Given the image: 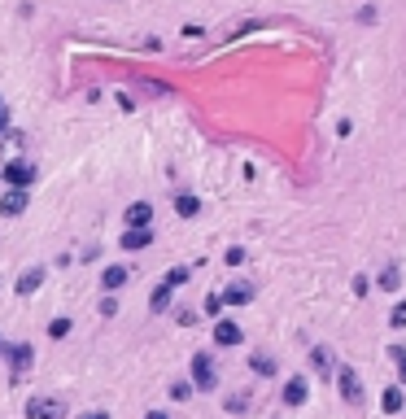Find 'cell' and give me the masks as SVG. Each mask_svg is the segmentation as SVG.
Masks as SVG:
<instances>
[{
	"mask_svg": "<svg viewBox=\"0 0 406 419\" xmlns=\"http://www.w3.org/2000/svg\"><path fill=\"white\" fill-rule=\"evenodd\" d=\"M0 179H5L9 188H22V193H27V188L35 184V179H40V171H35V162H27V158H14V162H5V166H0Z\"/></svg>",
	"mask_w": 406,
	"mask_h": 419,
	"instance_id": "6da1fadb",
	"label": "cell"
},
{
	"mask_svg": "<svg viewBox=\"0 0 406 419\" xmlns=\"http://www.w3.org/2000/svg\"><path fill=\"white\" fill-rule=\"evenodd\" d=\"M22 210H27V193H22V188H9V193L0 197V214H9V219H18Z\"/></svg>",
	"mask_w": 406,
	"mask_h": 419,
	"instance_id": "30bf717a",
	"label": "cell"
},
{
	"mask_svg": "<svg viewBox=\"0 0 406 419\" xmlns=\"http://www.w3.org/2000/svg\"><path fill=\"white\" fill-rule=\"evenodd\" d=\"M66 332H70V315H62V319H53V323H49V337H53V341H62Z\"/></svg>",
	"mask_w": 406,
	"mask_h": 419,
	"instance_id": "44dd1931",
	"label": "cell"
},
{
	"mask_svg": "<svg viewBox=\"0 0 406 419\" xmlns=\"http://www.w3.org/2000/svg\"><path fill=\"white\" fill-rule=\"evenodd\" d=\"M223 297V306H245L249 297H254V289H249V284H232L228 293H219Z\"/></svg>",
	"mask_w": 406,
	"mask_h": 419,
	"instance_id": "2e32d148",
	"label": "cell"
},
{
	"mask_svg": "<svg viewBox=\"0 0 406 419\" xmlns=\"http://www.w3.org/2000/svg\"><path fill=\"white\" fill-rule=\"evenodd\" d=\"M310 367H315V371H328V354H324V350H310Z\"/></svg>",
	"mask_w": 406,
	"mask_h": 419,
	"instance_id": "d4e9b609",
	"label": "cell"
},
{
	"mask_svg": "<svg viewBox=\"0 0 406 419\" xmlns=\"http://www.w3.org/2000/svg\"><path fill=\"white\" fill-rule=\"evenodd\" d=\"M188 280H193V271H188V267H171V271H166V284H171V289H184Z\"/></svg>",
	"mask_w": 406,
	"mask_h": 419,
	"instance_id": "ac0fdd59",
	"label": "cell"
},
{
	"mask_svg": "<svg viewBox=\"0 0 406 419\" xmlns=\"http://www.w3.org/2000/svg\"><path fill=\"white\" fill-rule=\"evenodd\" d=\"M310 398V385H306V376H293V380H284V406H302Z\"/></svg>",
	"mask_w": 406,
	"mask_h": 419,
	"instance_id": "ba28073f",
	"label": "cell"
},
{
	"mask_svg": "<svg viewBox=\"0 0 406 419\" xmlns=\"http://www.w3.org/2000/svg\"><path fill=\"white\" fill-rule=\"evenodd\" d=\"M149 245H153V227H127L123 241H118V249H131V254H136V249H149Z\"/></svg>",
	"mask_w": 406,
	"mask_h": 419,
	"instance_id": "8992f818",
	"label": "cell"
},
{
	"mask_svg": "<svg viewBox=\"0 0 406 419\" xmlns=\"http://www.w3.org/2000/svg\"><path fill=\"white\" fill-rule=\"evenodd\" d=\"M380 289H385V293H393V289H398V284H402V275H398V267H385V271H380Z\"/></svg>",
	"mask_w": 406,
	"mask_h": 419,
	"instance_id": "d6986e66",
	"label": "cell"
},
{
	"mask_svg": "<svg viewBox=\"0 0 406 419\" xmlns=\"http://www.w3.org/2000/svg\"><path fill=\"white\" fill-rule=\"evenodd\" d=\"M0 114H5V101H0Z\"/></svg>",
	"mask_w": 406,
	"mask_h": 419,
	"instance_id": "f546056e",
	"label": "cell"
},
{
	"mask_svg": "<svg viewBox=\"0 0 406 419\" xmlns=\"http://www.w3.org/2000/svg\"><path fill=\"white\" fill-rule=\"evenodd\" d=\"M249 367H254L258 371V376H276V358H271V354H262V350H254V354H249Z\"/></svg>",
	"mask_w": 406,
	"mask_h": 419,
	"instance_id": "9a60e30c",
	"label": "cell"
},
{
	"mask_svg": "<svg viewBox=\"0 0 406 419\" xmlns=\"http://www.w3.org/2000/svg\"><path fill=\"white\" fill-rule=\"evenodd\" d=\"M171 398H175V402H188V398H193V380H175V385H171Z\"/></svg>",
	"mask_w": 406,
	"mask_h": 419,
	"instance_id": "ffe728a7",
	"label": "cell"
},
{
	"mask_svg": "<svg viewBox=\"0 0 406 419\" xmlns=\"http://www.w3.org/2000/svg\"><path fill=\"white\" fill-rule=\"evenodd\" d=\"M40 284H44V267H31V271H22V275H18V293H22V297L35 293Z\"/></svg>",
	"mask_w": 406,
	"mask_h": 419,
	"instance_id": "5bb4252c",
	"label": "cell"
},
{
	"mask_svg": "<svg viewBox=\"0 0 406 419\" xmlns=\"http://www.w3.org/2000/svg\"><path fill=\"white\" fill-rule=\"evenodd\" d=\"M389 323H393V328H406V302H398L389 310Z\"/></svg>",
	"mask_w": 406,
	"mask_h": 419,
	"instance_id": "7402d4cb",
	"label": "cell"
},
{
	"mask_svg": "<svg viewBox=\"0 0 406 419\" xmlns=\"http://www.w3.org/2000/svg\"><path fill=\"white\" fill-rule=\"evenodd\" d=\"M402 402H406L402 385H385V393H380V406H385L389 415H398V411H402Z\"/></svg>",
	"mask_w": 406,
	"mask_h": 419,
	"instance_id": "4fadbf2b",
	"label": "cell"
},
{
	"mask_svg": "<svg viewBox=\"0 0 406 419\" xmlns=\"http://www.w3.org/2000/svg\"><path fill=\"white\" fill-rule=\"evenodd\" d=\"M398 385L406 389V358H402V363H398Z\"/></svg>",
	"mask_w": 406,
	"mask_h": 419,
	"instance_id": "4316f807",
	"label": "cell"
},
{
	"mask_svg": "<svg viewBox=\"0 0 406 419\" xmlns=\"http://www.w3.org/2000/svg\"><path fill=\"white\" fill-rule=\"evenodd\" d=\"M214 380H219V371H214L210 354H206V350H201V354H193V389L210 393V389H214Z\"/></svg>",
	"mask_w": 406,
	"mask_h": 419,
	"instance_id": "277c9868",
	"label": "cell"
},
{
	"mask_svg": "<svg viewBox=\"0 0 406 419\" xmlns=\"http://www.w3.org/2000/svg\"><path fill=\"white\" fill-rule=\"evenodd\" d=\"M145 419H171V415H166V411H149Z\"/></svg>",
	"mask_w": 406,
	"mask_h": 419,
	"instance_id": "f1b7e54d",
	"label": "cell"
},
{
	"mask_svg": "<svg viewBox=\"0 0 406 419\" xmlns=\"http://www.w3.org/2000/svg\"><path fill=\"white\" fill-rule=\"evenodd\" d=\"M337 389H341V398L350 402V406L363 402V385H358V376H354L350 367H341V371H337Z\"/></svg>",
	"mask_w": 406,
	"mask_h": 419,
	"instance_id": "5b68a950",
	"label": "cell"
},
{
	"mask_svg": "<svg viewBox=\"0 0 406 419\" xmlns=\"http://www.w3.org/2000/svg\"><path fill=\"white\" fill-rule=\"evenodd\" d=\"M219 310H223V297H219V293H210V297H206V315L214 319V315H219Z\"/></svg>",
	"mask_w": 406,
	"mask_h": 419,
	"instance_id": "484cf974",
	"label": "cell"
},
{
	"mask_svg": "<svg viewBox=\"0 0 406 419\" xmlns=\"http://www.w3.org/2000/svg\"><path fill=\"white\" fill-rule=\"evenodd\" d=\"M241 341H245L241 323H232V319H219V323H214V345H241Z\"/></svg>",
	"mask_w": 406,
	"mask_h": 419,
	"instance_id": "52a82bcc",
	"label": "cell"
},
{
	"mask_svg": "<svg viewBox=\"0 0 406 419\" xmlns=\"http://www.w3.org/2000/svg\"><path fill=\"white\" fill-rule=\"evenodd\" d=\"M123 214H127V227H153V206L149 201H131Z\"/></svg>",
	"mask_w": 406,
	"mask_h": 419,
	"instance_id": "9c48e42d",
	"label": "cell"
},
{
	"mask_svg": "<svg viewBox=\"0 0 406 419\" xmlns=\"http://www.w3.org/2000/svg\"><path fill=\"white\" fill-rule=\"evenodd\" d=\"M171 293H175V289H171L166 280L158 284V289H153V297H149V310H153V315H162V310H166V302H171Z\"/></svg>",
	"mask_w": 406,
	"mask_h": 419,
	"instance_id": "e0dca14e",
	"label": "cell"
},
{
	"mask_svg": "<svg viewBox=\"0 0 406 419\" xmlns=\"http://www.w3.org/2000/svg\"><path fill=\"white\" fill-rule=\"evenodd\" d=\"M245 406H249V398H245V393H232V398H228V411H232V415H241Z\"/></svg>",
	"mask_w": 406,
	"mask_h": 419,
	"instance_id": "cb8c5ba5",
	"label": "cell"
},
{
	"mask_svg": "<svg viewBox=\"0 0 406 419\" xmlns=\"http://www.w3.org/2000/svg\"><path fill=\"white\" fill-rule=\"evenodd\" d=\"M9 358V380H14V385H22V380H27V371L35 367V350L27 341H18V345H9V350H0Z\"/></svg>",
	"mask_w": 406,
	"mask_h": 419,
	"instance_id": "7a4b0ae2",
	"label": "cell"
},
{
	"mask_svg": "<svg viewBox=\"0 0 406 419\" xmlns=\"http://www.w3.org/2000/svg\"><path fill=\"white\" fill-rule=\"evenodd\" d=\"M175 214H179V219H197V214H201V201H197L193 193H175Z\"/></svg>",
	"mask_w": 406,
	"mask_h": 419,
	"instance_id": "7c38bea8",
	"label": "cell"
},
{
	"mask_svg": "<svg viewBox=\"0 0 406 419\" xmlns=\"http://www.w3.org/2000/svg\"><path fill=\"white\" fill-rule=\"evenodd\" d=\"M27 419H66V402L57 393H35L27 402Z\"/></svg>",
	"mask_w": 406,
	"mask_h": 419,
	"instance_id": "3957f363",
	"label": "cell"
},
{
	"mask_svg": "<svg viewBox=\"0 0 406 419\" xmlns=\"http://www.w3.org/2000/svg\"><path fill=\"white\" fill-rule=\"evenodd\" d=\"M79 419H110L105 411H88V415H79Z\"/></svg>",
	"mask_w": 406,
	"mask_h": 419,
	"instance_id": "83f0119b",
	"label": "cell"
},
{
	"mask_svg": "<svg viewBox=\"0 0 406 419\" xmlns=\"http://www.w3.org/2000/svg\"><path fill=\"white\" fill-rule=\"evenodd\" d=\"M223 262H228V267H241V262H245V249H241V245H232L228 254H223Z\"/></svg>",
	"mask_w": 406,
	"mask_h": 419,
	"instance_id": "603a6c76",
	"label": "cell"
},
{
	"mask_svg": "<svg viewBox=\"0 0 406 419\" xmlns=\"http://www.w3.org/2000/svg\"><path fill=\"white\" fill-rule=\"evenodd\" d=\"M127 280H131V271H127V267H105V275H101V289H105V293H118Z\"/></svg>",
	"mask_w": 406,
	"mask_h": 419,
	"instance_id": "8fae6325",
	"label": "cell"
}]
</instances>
